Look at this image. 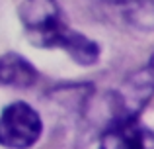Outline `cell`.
Instances as JSON below:
<instances>
[{"instance_id":"6da1fadb","label":"cell","mask_w":154,"mask_h":149,"mask_svg":"<svg viewBox=\"0 0 154 149\" xmlns=\"http://www.w3.org/2000/svg\"><path fill=\"white\" fill-rule=\"evenodd\" d=\"M20 18L35 45L64 49L80 65L98 63L100 45L66 26L57 0H23Z\"/></svg>"},{"instance_id":"7a4b0ae2","label":"cell","mask_w":154,"mask_h":149,"mask_svg":"<svg viewBox=\"0 0 154 149\" xmlns=\"http://www.w3.org/2000/svg\"><path fill=\"white\" fill-rule=\"evenodd\" d=\"M43 134L41 116L26 102H14L0 114V145L6 149H29Z\"/></svg>"},{"instance_id":"3957f363","label":"cell","mask_w":154,"mask_h":149,"mask_svg":"<svg viewBox=\"0 0 154 149\" xmlns=\"http://www.w3.org/2000/svg\"><path fill=\"white\" fill-rule=\"evenodd\" d=\"M100 149H150V143L137 118H115L102 134Z\"/></svg>"},{"instance_id":"277c9868","label":"cell","mask_w":154,"mask_h":149,"mask_svg":"<svg viewBox=\"0 0 154 149\" xmlns=\"http://www.w3.org/2000/svg\"><path fill=\"white\" fill-rule=\"evenodd\" d=\"M39 79L37 69L20 53H4L0 57V84L4 86L29 88Z\"/></svg>"},{"instance_id":"5b68a950","label":"cell","mask_w":154,"mask_h":149,"mask_svg":"<svg viewBox=\"0 0 154 149\" xmlns=\"http://www.w3.org/2000/svg\"><path fill=\"white\" fill-rule=\"evenodd\" d=\"M107 4H152L154 0H105Z\"/></svg>"}]
</instances>
